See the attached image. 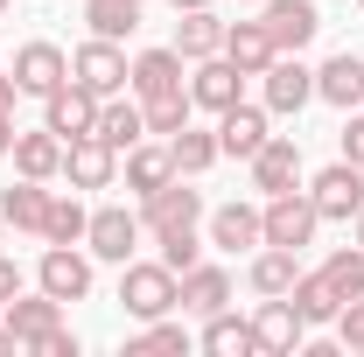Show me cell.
Listing matches in <instances>:
<instances>
[{"mask_svg":"<svg viewBox=\"0 0 364 357\" xmlns=\"http://www.w3.org/2000/svg\"><path fill=\"white\" fill-rule=\"evenodd\" d=\"M245 280H252L259 302H267V294H287V287L301 280V252H287V245H259L252 267H245Z\"/></svg>","mask_w":364,"mask_h":357,"instance_id":"cell-26","label":"cell"},{"mask_svg":"<svg viewBox=\"0 0 364 357\" xmlns=\"http://www.w3.org/2000/svg\"><path fill=\"white\" fill-rule=\"evenodd\" d=\"M36 357H77V336H70V329L56 322V329H49L43 343H36Z\"/></svg>","mask_w":364,"mask_h":357,"instance_id":"cell-40","label":"cell"},{"mask_svg":"<svg viewBox=\"0 0 364 357\" xmlns=\"http://www.w3.org/2000/svg\"><path fill=\"white\" fill-rule=\"evenodd\" d=\"M56 322H63V302H56V294H43V287H36V294H14V302H7V336H14L21 351H36V343H43Z\"/></svg>","mask_w":364,"mask_h":357,"instance_id":"cell-15","label":"cell"},{"mask_svg":"<svg viewBox=\"0 0 364 357\" xmlns=\"http://www.w3.org/2000/svg\"><path fill=\"white\" fill-rule=\"evenodd\" d=\"M301 182V140H287V134H273L259 154H252V189L259 196H280V189H294Z\"/></svg>","mask_w":364,"mask_h":357,"instance_id":"cell-17","label":"cell"},{"mask_svg":"<svg viewBox=\"0 0 364 357\" xmlns=\"http://www.w3.org/2000/svg\"><path fill=\"white\" fill-rule=\"evenodd\" d=\"M154 245H161V267L176 273H189L196 260H203V238H196V224H176V231H154Z\"/></svg>","mask_w":364,"mask_h":357,"instance_id":"cell-34","label":"cell"},{"mask_svg":"<svg viewBox=\"0 0 364 357\" xmlns=\"http://www.w3.org/2000/svg\"><path fill=\"white\" fill-rule=\"evenodd\" d=\"M85 21H91V36L119 43V36L140 28V0H85Z\"/></svg>","mask_w":364,"mask_h":357,"instance_id":"cell-33","label":"cell"},{"mask_svg":"<svg viewBox=\"0 0 364 357\" xmlns=\"http://www.w3.org/2000/svg\"><path fill=\"white\" fill-rule=\"evenodd\" d=\"M0 14H7V0H0Z\"/></svg>","mask_w":364,"mask_h":357,"instance_id":"cell-48","label":"cell"},{"mask_svg":"<svg viewBox=\"0 0 364 357\" xmlns=\"http://www.w3.org/2000/svg\"><path fill=\"white\" fill-rule=\"evenodd\" d=\"M127 351H189V329H182V322H161V315H154V322L140 329Z\"/></svg>","mask_w":364,"mask_h":357,"instance_id":"cell-37","label":"cell"},{"mask_svg":"<svg viewBox=\"0 0 364 357\" xmlns=\"http://www.w3.org/2000/svg\"><path fill=\"white\" fill-rule=\"evenodd\" d=\"M63 78H70V56L56 43H21L14 49V85H21V98H49Z\"/></svg>","mask_w":364,"mask_h":357,"instance_id":"cell-13","label":"cell"},{"mask_svg":"<svg viewBox=\"0 0 364 357\" xmlns=\"http://www.w3.org/2000/svg\"><path fill=\"white\" fill-rule=\"evenodd\" d=\"M301 336H309L301 309H294L287 294H267V302H259V315H252V351H267V357H294V351H301Z\"/></svg>","mask_w":364,"mask_h":357,"instance_id":"cell-8","label":"cell"},{"mask_svg":"<svg viewBox=\"0 0 364 357\" xmlns=\"http://www.w3.org/2000/svg\"><path fill=\"white\" fill-rule=\"evenodd\" d=\"M14 98H21V85H14V70L0 78V112H14Z\"/></svg>","mask_w":364,"mask_h":357,"instance_id":"cell-43","label":"cell"},{"mask_svg":"<svg viewBox=\"0 0 364 357\" xmlns=\"http://www.w3.org/2000/svg\"><path fill=\"white\" fill-rule=\"evenodd\" d=\"M161 182H176V154H168V140H140V147H127V189L134 196H147V189H161Z\"/></svg>","mask_w":364,"mask_h":357,"instance_id":"cell-25","label":"cell"},{"mask_svg":"<svg viewBox=\"0 0 364 357\" xmlns=\"http://www.w3.org/2000/svg\"><path fill=\"white\" fill-rule=\"evenodd\" d=\"M316 98H322V105H336V112H358V105H364V56L336 49V56L316 70Z\"/></svg>","mask_w":364,"mask_h":357,"instance_id":"cell-18","label":"cell"},{"mask_svg":"<svg viewBox=\"0 0 364 357\" xmlns=\"http://www.w3.org/2000/svg\"><path fill=\"white\" fill-rule=\"evenodd\" d=\"M189 112H196V105H189V91H176V98H154V105H147V134H154V140L182 134V127H189Z\"/></svg>","mask_w":364,"mask_h":357,"instance_id":"cell-36","label":"cell"},{"mask_svg":"<svg viewBox=\"0 0 364 357\" xmlns=\"http://www.w3.org/2000/svg\"><path fill=\"white\" fill-rule=\"evenodd\" d=\"M259 224H267V245H287V252H301V245H316L322 211H316V196H309V189H280V196H267Z\"/></svg>","mask_w":364,"mask_h":357,"instance_id":"cell-2","label":"cell"},{"mask_svg":"<svg viewBox=\"0 0 364 357\" xmlns=\"http://www.w3.org/2000/svg\"><path fill=\"white\" fill-rule=\"evenodd\" d=\"M225 56L245 70V78H259V70H267L280 49H273V36L259 28V21H225Z\"/></svg>","mask_w":364,"mask_h":357,"instance_id":"cell-28","label":"cell"},{"mask_svg":"<svg viewBox=\"0 0 364 357\" xmlns=\"http://www.w3.org/2000/svg\"><path fill=\"white\" fill-rule=\"evenodd\" d=\"M259 78H267V112H280V119H287V112H301V105L316 98V70H309L301 56H273Z\"/></svg>","mask_w":364,"mask_h":357,"instance_id":"cell-14","label":"cell"},{"mask_svg":"<svg viewBox=\"0 0 364 357\" xmlns=\"http://www.w3.org/2000/svg\"><path fill=\"white\" fill-rule=\"evenodd\" d=\"M336 140H343V161H358V169H364V105L343 119V134H336Z\"/></svg>","mask_w":364,"mask_h":357,"instance_id":"cell-39","label":"cell"},{"mask_svg":"<svg viewBox=\"0 0 364 357\" xmlns=\"http://www.w3.org/2000/svg\"><path fill=\"white\" fill-rule=\"evenodd\" d=\"M168 7H176V14H182V7H210V0H168Z\"/></svg>","mask_w":364,"mask_h":357,"instance_id":"cell-44","label":"cell"},{"mask_svg":"<svg viewBox=\"0 0 364 357\" xmlns=\"http://www.w3.org/2000/svg\"><path fill=\"white\" fill-rule=\"evenodd\" d=\"M225 49V21L210 14V7H182L176 21V56L182 63H203V56H218Z\"/></svg>","mask_w":364,"mask_h":357,"instance_id":"cell-23","label":"cell"},{"mask_svg":"<svg viewBox=\"0 0 364 357\" xmlns=\"http://www.w3.org/2000/svg\"><path fill=\"white\" fill-rule=\"evenodd\" d=\"M176 294H182V280L161 267V260H127V267H119V302H127L134 322L168 315V309H176Z\"/></svg>","mask_w":364,"mask_h":357,"instance_id":"cell-1","label":"cell"},{"mask_svg":"<svg viewBox=\"0 0 364 357\" xmlns=\"http://www.w3.org/2000/svg\"><path fill=\"white\" fill-rule=\"evenodd\" d=\"M259 28L273 36L280 56H301V49L316 43L322 14H316V0H259Z\"/></svg>","mask_w":364,"mask_h":357,"instance_id":"cell-6","label":"cell"},{"mask_svg":"<svg viewBox=\"0 0 364 357\" xmlns=\"http://www.w3.org/2000/svg\"><path fill=\"white\" fill-rule=\"evenodd\" d=\"M358 7H364V0H358Z\"/></svg>","mask_w":364,"mask_h":357,"instance_id":"cell-50","label":"cell"},{"mask_svg":"<svg viewBox=\"0 0 364 357\" xmlns=\"http://www.w3.org/2000/svg\"><path fill=\"white\" fill-rule=\"evenodd\" d=\"M245 7H259V0H245Z\"/></svg>","mask_w":364,"mask_h":357,"instance_id":"cell-47","label":"cell"},{"mask_svg":"<svg viewBox=\"0 0 364 357\" xmlns=\"http://www.w3.org/2000/svg\"><path fill=\"white\" fill-rule=\"evenodd\" d=\"M267 140H273V134H267V105H245V98H238L231 112H218V147H225V154L252 161Z\"/></svg>","mask_w":364,"mask_h":357,"instance_id":"cell-21","label":"cell"},{"mask_svg":"<svg viewBox=\"0 0 364 357\" xmlns=\"http://www.w3.org/2000/svg\"><path fill=\"white\" fill-rule=\"evenodd\" d=\"M85 245L91 260H112V267H127L140 252V211H119V203H98L85 224Z\"/></svg>","mask_w":364,"mask_h":357,"instance_id":"cell-3","label":"cell"},{"mask_svg":"<svg viewBox=\"0 0 364 357\" xmlns=\"http://www.w3.org/2000/svg\"><path fill=\"white\" fill-rule=\"evenodd\" d=\"M336 343L364 357V294H350V302L336 309Z\"/></svg>","mask_w":364,"mask_h":357,"instance_id":"cell-38","label":"cell"},{"mask_svg":"<svg viewBox=\"0 0 364 357\" xmlns=\"http://www.w3.org/2000/svg\"><path fill=\"white\" fill-rule=\"evenodd\" d=\"M176 309H189V315H218V309H231V273L225 267H196L182 273V294H176Z\"/></svg>","mask_w":364,"mask_h":357,"instance_id":"cell-22","label":"cell"},{"mask_svg":"<svg viewBox=\"0 0 364 357\" xmlns=\"http://www.w3.org/2000/svg\"><path fill=\"white\" fill-rule=\"evenodd\" d=\"M43 127L56 140H63V147H70V140H85L91 127H98V98H91L85 85H77V78H63V85L49 91L43 98Z\"/></svg>","mask_w":364,"mask_h":357,"instance_id":"cell-7","label":"cell"},{"mask_svg":"<svg viewBox=\"0 0 364 357\" xmlns=\"http://www.w3.org/2000/svg\"><path fill=\"white\" fill-rule=\"evenodd\" d=\"M0 218L14 224V231H36V238H43V218H49V182H36V176L7 182V189H0Z\"/></svg>","mask_w":364,"mask_h":357,"instance_id":"cell-24","label":"cell"},{"mask_svg":"<svg viewBox=\"0 0 364 357\" xmlns=\"http://www.w3.org/2000/svg\"><path fill=\"white\" fill-rule=\"evenodd\" d=\"M210 245H218V252H259V245H267L259 211H252V203H218V211H210Z\"/></svg>","mask_w":364,"mask_h":357,"instance_id":"cell-20","label":"cell"},{"mask_svg":"<svg viewBox=\"0 0 364 357\" xmlns=\"http://www.w3.org/2000/svg\"><path fill=\"white\" fill-rule=\"evenodd\" d=\"M0 231H7V218H0Z\"/></svg>","mask_w":364,"mask_h":357,"instance_id":"cell-49","label":"cell"},{"mask_svg":"<svg viewBox=\"0 0 364 357\" xmlns=\"http://www.w3.org/2000/svg\"><path fill=\"white\" fill-rule=\"evenodd\" d=\"M14 134H21V127H14V112H0V154H14Z\"/></svg>","mask_w":364,"mask_h":357,"instance_id":"cell-42","label":"cell"},{"mask_svg":"<svg viewBox=\"0 0 364 357\" xmlns=\"http://www.w3.org/2000/svg\"><path fill=\"white\" fill-rule=\"evenodd\" d=\"M168 154H176V176H203V169H218V134H196V127H182L168 134Z\"/></svg>","mask_w":364,"mask_h":357,"instance_id":"cell-32","label":"cell"},{"mask_svg":"<svg viewBox=\"0 0 364 357\" xmlns=\"http://www.w3.org/2000/svg\"><path fill=\"white\" fill-rule=\"evenodd\" d=\"M238 85H245V70L231 63L225 49L203 56V63H189V105H196V112H231V105H238Z\"/></svg>","mask_w":364,"mask_h":357,"instance_id":"cell-9","label":"cell"},{"mask_svg":"<svg viewBox=\"0 0 364 357\" xmlns=\"http://www.w3.org/2000/svg\"><path fill=\"white\" fill-rule=\"evenodd\" d=\"M0 351H21V343H14V336H7V329H0Z\"/></svg>","mask_w":364,"mask_h":357,"instance_id":"cell-45","label":"cell"},{"mask_svg":"<svg viewBox=\"0 0 364 357\" xmlns=\"http://www.w3.org/2000/svg\"><path fill=\"white\" fill-rule=\"evenodd\" d=\"M14 294H21V267H14V260H7V252H0V309H7V302H14Z\"/></svg>","mask_w":364,"mask_h":357,"instance_id":"cell-41","label":"cell"},{"mask_svg":"<svg viewBox=\"0 0 364 357\" xmlns=\"http://www.w3.org/2000/svg\"><path fill=\"white\" fill-rule=\"evenodd\" d=\"M287 302L301 309V322H309V329H322V322H336V309H343V294L329 287V273H301V280L287 287Z\"/></svg>","mask_w":364,"mask_h":357,"instance_id":"cell-29","label":"cell"},{"mask_svg":"<svg viewBox=\"0 0 364 357\" xmlns=\"http://www.w3.org/2000/svg\"><path fill=\"white\" fill-rule=\"evenodd\" d=\"M127 70H134V63H127V49L105 43V36H91V43L70 56V78H77L91 98H119V91H127Z\"/></svg>","mask_w":364,"mask_h":357,"instance_id":"cell-4","label":"cell"},{"mask_svg":"<svg viewBox=\"0 0 364 357\" xmlns=\"http://www.w3.org/2000/svg\"><path fill=\"white\" fill-rule=\"evenodd\" d=\"M63 176H70V189H112L119 154H112L98 134H85V140H70V147H63Z\"/></svg>","mask_w":364,"mask_h":357,"instance_id":"cell-16","label":"cell"},{"mask_svg":"<svg viewBox=\"0 0 364 357\" xmlns=\"http://www.w3.org/2000/svg\"><path fill=\"white\" fill-rule=\"evenodd\" d=\"M196 218H203V196H196L182 176L140 196V231H176V224H196Z\"/></svg>","mask_w":364,"mask_h":357,"instance_id":"cell-12","label":"cell"},{"mask_svg":"<svg viewBox=\"0 0 364 357\" xmlns=\"http://www.w3.org/2000/svg\"><path fill=\"white\" fill-rule=\"evenodd\" d=\"M203 351H210V357H245V351H252V322L231 315V309L203 315Z\"/></svg>","mask_w":364,"mask_h":357,"instance_id":"cell-30","label":"cell"},{"mask_svg":"<svg viewBox=\"0 0 364 357\" xmlns=\"http://www.w3.org/2000/svg\"><path fill=\"white\" fill-rule=\"evenodd\" d=\"M322 273H329V287L350 302V294H364V245H343V252H329L322 260Z\"/></svg>","mask_w":364,"mask_h":357,"instance_id":"cell-35","label":"cell"},{"mask_svg":"<svg viewBox=\"0 0 364 357\" xmlns=\"http://www.w3.org/2000/svg\"><path fill=\"white\" fill-rule=\"evenodd\" d=\"M91 134L105 140L112 154H127V147L147 140V105H140V98H98V127H91Z\"/></svg>","mask_w":364,"mask_h":357,"instance_id":"cell-19","label":"cell"},{"mask_svg":"<svg viewBox=\"0 0 364 357\" xmlns=\"http://www.w3.org/2000/svg\"><path fill=\"white\" fill-rule=\"evenodd\" d=\"M127 91H134L140 105L189 91V85H182V56H176V43H168V49H140V56H134V70H127Z\"/></svg>","mask_w":364,"mask_h":357,"instance_id":"cell-11","label":"cell"},{"mask_svg":"<svg viewBox=\"0 0 364 357\" xmlns=\"http://www.w3.org/2000/svg\"><path fill=\"white\" fill-rule=\"evenodd\" d=\"M85 224H91V211L77 196H56V189H49V218H43L49 245H85Z\"/></svg>","mask_w":364,"mask_h":357,"instance_id":"cell-31","label":"cell"},{"mask_svg":"<svg viewBox=\"0 0 364 357\" xmlns=\"http://www.w3.org/2000/svg\"><path fill=\"white\" fill-rule=\"evenodd\" d=\"M350 224H358V245H364V211H358V218H350Z\"/></svg>","mask_w":364,"mask_h":357,"instance_id":"cell-46","label":"cell"},{"mask_svg":"<svg viewBox=\"0 0 364 357\" xmlns=\"http://www.w3.org/2000/svg\"><path fill=\"white\" fill-rule=\"evenodd\" d=\"M309 196H316L322 224H350L364 211V169H358V161H329V169L309 182Z\"/></svg>","mask_w":364,"mask_h":357,"instance_id":"cell-5","label":"cell"},{"mask_svg":"<svg viewBox=\"0 0 364 357\" xmlns=\"http://www.w3.org/2000/svg\"><path fill=\"white\" fill-rule=\"evenodd\" d=\"M14 176H36V182H56L63 176V140L36 127V134H14Z\"/></svg>","mask_w":364,"mask_h":357,"instance_id":"cell-27","label":"cell"},{"mask_svg":"<svg viewBox=\"0 0 364 357\" xmlns=\"http://www.w3.org/2000/svg\"><path fill=\"white\" fill-rule=\"evenodd\" d=\"M36 287L56 294L63 309H70V302H85V294H91V260L77 252V245H49L43 267H36Z\"/></svg>","mask_w":364,"mask_h":357,"instance_id":"cell-10","label":"cell"}]
</instances>
